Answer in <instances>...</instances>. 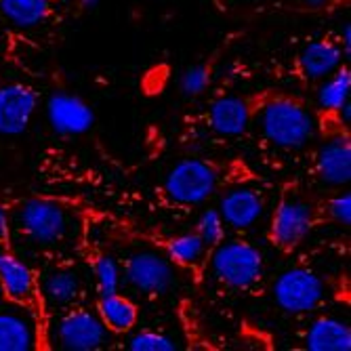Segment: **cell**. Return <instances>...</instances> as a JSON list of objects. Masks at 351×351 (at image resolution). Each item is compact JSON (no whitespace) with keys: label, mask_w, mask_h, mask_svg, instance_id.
<instances>
[{"label":"cell","mask_w":351,"mask_h":351,"mask_svg":"<svg viewBox=\"0 0 351 351\" xmlns=\"http://www.w3.org/2000/svg\"><path fill=\"white\" fill-rule=\"evenodd\" d=\"M261 129L271 143L286 149H299L313 137V118L297 101L276 99L263 110Z\"/></svg>","instance_id":"1"},{"label":"cell","mask_w":351,"mask_h":351,"mask_svg":"<svg viewBox=\"0 0 351 351\" xmlns=\"http://www.w3.org/2000/svg\"><path fill=\"white\" fill-rule=\"evenodd\" d=\"M217 246L219 248L213 254V271L223 284L230 289H250L261 280L263 257L252 244L234 240Z\"/></svg>","instance_id":"2"},{"label":"cell","mask_w":351,"mask_h":351,"mask_svg":"<svg viewBox=\"0 0 351 351\" xmlns=\"http://www.w3.org/2000/svg\"><path fill=\"white\" fill-rule=\"evenodd\" d=\"M324 297V284L313 271L295 267L284 271L274 284L276 303L289 313H305L320 305Z\"/></svg>","instance_id":"3"},{"label":"cell","mask_w":351,"mask_h":351,"mask_svg":"<svg viewBox=\"0 0 351 351\" xmlns=\"http://www.w3.org/2000/svg\"><path fill=\"white\" fill-rule=\"evenodd\" d=\"M217 187V173L208 162L183 160L167 177V194L179 204H200Z\"/></svg>","instance_id":"4"},{"label":"cell","mask_w":351,"mask_h":351,"mask_svg":"<svg viewBox=\"0 0 351 351\" xmlns=\"http://www.w3.org/2000/svg\"><path fill=\"white\" fill-rule=\"evenodd\" d=\"M21 230L38 244L61 242L68 234V215L57 202L32 198L19 213Z\"/></svg>","instance_id":"5"},{"label":"cell","mask_w":351,"mask_h":351,"mask_svg":"<svg viewBox=\"0 0 351 351\" xmlns=\"http://www.w3.org/2000/svg\"><path fill=\"white\" fill-rule=\"evenodd\" d=\"M36 90L27 84L13 82L0 88V135L17 137L27 131L36 112Z\"/></svg>","instance_id":"6"},{"label":"cell","mask_w":351,"mask_h":351,"mask_svg":"<svg viewBox=\"0 0 351 351\" xmlns=\"http://www.w3.org/2000/svg\"><path fill=\"white\" fill-rule=\"evenodd\" d=\"M47 116L53 131L61 137L84 135L95 124V112L90 106L70 93L51 95L47 104Z\"/></svg>","instance_id":"7"},{"label":"cell","mask_w":351,"mask_h":351,"mask_svg":"<svg viewBox=\"0 0 351 351\" xmlns=\"http://www.w3.org/2000/svg\"><path fill=\"white\" fill-rule=\"evenodd\" d=\"M124 276L137 291L147 295H162L173 286L171 263L156 252H137L124 263Z\"/></svg>","instance_id":"8"},{"label":"cell","mask_w":351,"mask_h":351,"mask_svg":"<svg viewBox=\"0 0 351 351\" xmlns=\"http://www.w3.org/2000/svg\"><path fill=\"white\" fill-rule=\"evenodd\" d=\"M57 337L63 349L90 351L104 345L106 326L90 311H70L57 326Z\"/></svg>","instance_id":"9"},{"label":"cell","mask_w":351,"mask_h":351,"mask_svg":"<svg viewBox=\"0 0 351 351\" xmlns=\"http://www.w3.org/2000/svg\"><path fill=\"white\" fill-rule=\"evenodd\" d=\"M311 223H313V215L309 204L299 200H286L274 213L271 232H269L271 240L278 246L291 250L305 240V236L311 230Z\"/></svg>","instance_id":"10"},{"label":"cell","mask_w":351,"mask_h":351,"mask_svg":"<svg viewBox=\"0 0 351 351\" xmlns=\"http://www.w3.org/2000/svg\"><path fill=\"white\" fill-rule=\"evenodd\" d=\"M263 213V198L257 189H234L221 200V217L232 228H250Z\"/></svg>","instance_id":"11"},{"label":"cell","mask_w":351,"mask_h":351,"mask_svg":"<svg viewBox=\"0 0 351 351\" xmlns=\"http://www.w3.org/2000/svg\"><path fill=\"white\" fill-rule=\"evenodd\" d=\"M317 173L328 185H343L351 179V145L337 137L322 145L317 154Z\"/></svg>","instance_id":"12"},{"label":"cell","mask_w":351,"mask_h":351,"mask_svg":"<svg viewBox=\"0 0 351 351\" xmlns=\"http://www.w3.org/2000/svg\"><path fill=\"white\" fill-rule=\"evenodd\" d=\"M0 282H3L5 293L17 303H29L36 295L34 276L25 263L9 252H0Z\"/></svg>","instance_id":"13"},{"label":"cell","mask_w":351,"mask_h":351,"mask_svg":"<svg viewBox=\"0 0 351 351\" xmlns=\"http://www.w3.org/2000/svg\"><path fill=\"white\" fill-rule=\"evenodd\" d=\"M210 124L217 133L226 137L242 135L250 124V112L246 101L238 97L217 99L210 108Z\"/></svg>","instance_id":"14"},{"label":"cell","mask_w":351,"mask_h":351,"mask_svg":"<svg viewBox=\"0 0 351 351\" xmlns=\"http://www.w3.org/2000/svg\"><path fill=\"white\" fill-rule=\"evenodd\" d=\"M305 343L311 351H349L351 328L337 317H320L311 324Z\"/></svg>","instance_id":"15"},{"label":"cell","mask_w":351,"mask_h":351,"mask_svg":"<svg viewBox=\"0 0 351 351\" xmlns=\"http://www.w3.org/2000/svg\"><path fill=\"white\" fill-rule=\"evenodd\" d=\"M343 59L341 49L330 40H315L307 45L301 53V68L309 78L330 76Z\"/></svg>","instance_id":"16"},{"label":"cell","mask_w":351,"mask_h":351,"mask_svg":"<svg viewBox=\"0 0 351 351\" xmlns=\"http://www.w3.org/2000/svg\"><path fill=\"white\" fill-rule=\"evenodd\" d=\"M99 309V320L108 330L114 332H126L131 330L137 322V307L133 301L126 297H120L118 293L101 295V301L97 305Z\"/></svg>","instance_id":"17"},{"label":"cell","mask_w":351,"mask_h":351,"mask_svg":"<svg viewBox=\"0 0 351 351\" xmlns=\"http://www.w3.org/2000/svg\"><path fill=\"white\" fill-rule=\"evenodd\" d=\"M0 11L17 27H34L49 15V0H0Z\"/></svg>","instance_id":"18"},{"label":"cell","mask_w":351,"mask_h":351,"mask_svg":"<svg viewBox=\"0 0 351 351\" xmlns=\"http://www.w3.org/2000/svg\"><path fill=\"white\" fill-rule=\"evenodd\" d=\"M32 341V328L21 315L0 313V351H27Z\"/></svg>","instance_id":"19"},{"label":"cell","mask_w":351,"mask_h":351,"mask_svg":"<svg viewBox=\"0 0 351 351\" xmlns=\"http://www.w3.org/2000/svg\"><path fill=\"white\" fill-rule=\"evenodd\" d=\"M80 295V282L72 271H55L45 280V297L55 307H66Z\"/></svg>","instance_id":"20"},{"label":"cell","mask_w":351,"mask_h":351,"mask_svg":"<svg viewBox=\"0 0 351 351\" xmlns=\"http://www.w3.org/2000/svg\"><path fill=\"white\" fill-rule=\"evenodd\" d=\"M204 242L198 234H183L177 236L173 240H169L167 250L169 257L179 263V265H194L196 261H200V257L204 254Z\"/></svg>","instance_id":"21"},{"label":"cell","mask_w":351,"mask_h":351,"mask_svg":"<svg viewBox=\"0 0 351 351\" xmlns=\"http://www.w3.org/2000/svg\"><path fill=\"white\" fill-rule=\"evenodd\" d=\"M349 88H351V72L343 68L326 84H322L320 93H317V101L326 110H339L349 99Z\"/></svg>","instance_id":"22"},{"label":"cell","mask_w":351,"mask_h":351,"mask_svg":"<svg viewBox=\"0 0 351 351\" xmlns=\"http://www.w3.org/2000/svg\"><path fill=\"white\" fill-rule=\"evenodd\" d=\"M198 236L206 246H217L223 242L226 236V221H223L221 213L217 210H204L200 221H198Z\"/></svg>","instance_id":"23"},{"label":"cell","mask_w":351,"mask_h":351,"mask_svg":"<svg viewBox=\"0 0 351 351\" xmlns=\"http://www.w3.org/2000/svg\"><path fill=\"white\" fill-rule=\"evenodd\" d=\"M210 84V68L208 66H191L183 72L179 86L183 90V95L187 97H196V95H202Z\"/></svg>","instance_id":"24"},{"label":"cell","mask_w":351,"mask_h":351,"mask_svg":"<svg viewBox=\"0 0 351 351\" xmlns=\"http://www.w3.org/2000/svg\"><path fill=\"white\" fill-rule=\"evenodd\" d=\"M129 347L133 351H175L177 349V345L173 343L171 337H167L162 332H152V330H145V332H139L137 337H133Z\"/></svg>","instance_id":"25"},{"label":"cell","mask_w":351,"mask_h":351,"mask_svg":"<svg viewBox=\"0 0 351 351\" xmlns=\"http://www.w3.org/2000/svg\"><path fill=\"white\" fill-rule=\"evenodd\" d=\"M95 274H97V284H99L101 295H112L118 291L120 271H118V265L112 257H101L97 261V265H95Z\"/></svg>","instance_id":"26"},{"label":"cell","mask_w":351,"mask_h":351,"mask_svg":"<svg viewBox=\"0 0 351 351\" xmlns=\"http://www.w3.org/2000/svg\"><path fill=\"white\" fill-rule=\"evenodd\" d=\"M328 210L337 223H341V226H349L351 223V196L349 194L337 196L335 200H330Z\"/></svg>","instance_id":"27"},{"label":"cell","mask_w":351,"mask_h":351,"mask_svg":"<svg viewBox=\"0 0 351 351\" xmlns=\"http://www.w3.org/2000/svg\"><path fill=\"white\" fill-rule=\"evenodd\" d=\"M343 45H345V57H351V25L349 23L343 27Z\"/></svg>","instance_id":"28"},{"label":"cell","mask_w":351,"mask_h":351,"mask_svg":"<svg viewBox=\"0 0 351 351\" xmlns=\"http://www.w3.org/2000/svg\"><path fill=\"white\" fill-rule=\"evenodd\" d=\"M5 240H7V217L3 210H0V244H3Z\"/></svg>","instance_id":"29"},{"label":"cell","mask_w":351,"mask_h":351,"mask_svg":"<svg viewBox=\"0 0 351 351\" xmlns=\"http://www.w3.org/2000/svg\"><path fill=\"white\" fill-rule=\"evenodd\" d=\"M339 110H341V116L345 118V122H349V120H351V104H349V99H347Z\"/></svg>","instance_id":"30"},{"label":"cell","mask_w":351,"mask_h":351,"mask_svg":"<svg viewBox=\"0 0 351 351\" xmlns=\"http://www.w3.org/2000/svg\"><path fill=\"white\" fill-rule=\"evenodd\" d=\"M303 3L307 5V7H313V9H317V7H324L328 0H303Z\"/></svg>","instance_id":"31"},{"label":"cell","mask_w":351,"mask_h":351,"mask_svg":"<svg viewBox=\"0 0 351 351\" xmlns=\"http://www.w3.org/2000/svg\"><path fill=\"white\" fill-rule=\"evenodd\" d=\"M101 3V0H82V9H93V7H97Z\"/></svg>","instance_id":"32"},{"label":"cell","mask_w":351,"mask_h":351,"mask_svg":"<svg viewBox=\"0 0 351 351\" xmlns=\"http://www.w3.org/2000/svg\"><path fill=\"white\" fill-rule=\"evenodd\" d=\"M236 3H240V0H236Z\"/></svg>","instance_id":"33"}]
</instances>
